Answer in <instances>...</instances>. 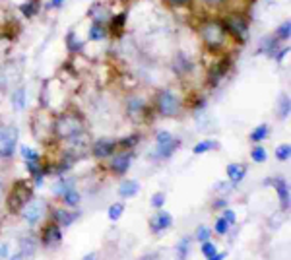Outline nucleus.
I'll list each match as a JSON object with an SVG mask.
<instances>
[{"label":"nucleus","mask_w":291,"mask_h":260,"mask_svg":"<svg viewBox=\"0 0 291 260\" xmlns=\"http://www.w3.org/2000/svg\"><path fill=\"white\" fill-rule=\"evenodd\" d=\"M53 132L56 138H60V140H72L76 136H80V134H84L86 128H84V120L80 115H76V113H62V115H58L53 122Z\"/></svg>","instance_id":"f257e3e1"},{"label":"nucleus","mask_w":291,"mask_h":260,"mask_svg":"<svg viewBox=\"0 0 291 260\" xmlns=\"http://www.w3.org/2000/svg\"><path fill=\"white\" fill-rule=\"evenodd\" d=\"M198 33H200V39L206 45V49L212 51V53H219L225 47L227 37H229L219 20H206L200 25Z\"/></svg>","instance_id":"f03ea898"},{"label":"nucleus","mask_w":291,"mask_h":260,"mask_svg":"<svg viewBox=\"0 0 291 260\" xmlns=\"http://www.w3.org/2000/svg\"><path fill=\"white\" fill-rule=\"evenodd\" d=\"M221 25L229 37L239 43H247L248 39V20L241 14H229L221 20Z\"/></svg>","instance_id":"7ed1b4c3"},{"label":"nucleus","mask_w":291,"mask_h":260,"mask_svg":"<svg viewBox=\"0 0 291 260\" xmlns=\"http://www.w3.org/2000/svg\"><path fill=\"white\" fill-rule=\"evenodd\" d=\"M33 198V188L29 186L27 181H16L14 186L8 192V198H6V204L10 208L12 212H20V208H23L29 200Z\"/></svg>","instance_id":"20e7f679"},{"label":"nucleus","mask_w":291,"mask_h":260,"mask_svg":"<svg viewBox=\"0 0 291 260\" xmlns=\"http://www.w3.org/2000/svg\"><path fill=\"white\" fill-rule=\"evenodd\" d=\"M155 107L163 117H177L181 109V99L177 98L173 89H161L155 95Z\"/></svg>","instance_id":"39448f33"},{"label":"nucleus","mask_w":291,"mask_h":260,"mask_svg":"<svg viewBox=\"0 0 291 260\" xmlns=\"http://www.w3.org/2000/svg\"><path fill=\"white\" fill-rule=\"evenodd\" d=\"M45 214H47V202L43 198H31L22 208V217L29 225H37L39 221H43Z\"/></svg>","instance_id":"423d86ee"},{"label":"nucleus","mask_w":291,"mask_h":260,"mask_svg":"<svg viewBox=\"0 0 291 260\" xmlns=\"http://www.w3.org/2000/svg\"><path fill=\"white\" fill-rule=\"evenodd\" d=\"M18 146V128L16 126H0V157L10 159Z\"/></svg>","instance_id":"0eeeda50"},{"label":"nucleus","mask_w":291,"mask_h":260,"mask_svg":"<svg viewBox=\"0 0 291 260\" xmlns=\"http://www.w3.org/2000/svg\"><path fill=\"white\" fill-rule=\"evenodd\" d=\"M264 184H270L278 190V196H280V206L283 212L289 210V184L283 177H274V179H266Z\"/></svg>","instance_id":"6e6552de"},{"label":"nucleus","mask_w":291,"mask_h":260,"mask_svg":"<svg viewBox=\"0 0 291 260\" xmlns=\"http://www.w3.org/2000/svg\"><path fill=\"white\" fill-rule=\"evenodd\" d=\"M132 165V153H117V155H111V161H109V167L111 171L117 175H124L130 169Z\"/></svg>","instance_id":"1a4fd4ad"},{"label":"nucleus","mask_w":291,"mask_h":260,"mask_svg":"<svg viewBox=\"0 0 291 260\" xmlns=\"http://www.w3.org/2000/svg\"><path fill=\"white\" fill-rule=\"evenodd\" d=\"M115 150H117V142L109 140V138H101V140H97L95 144L91 146V152H93V155L99 157V159L115 155Z\"/></svg>","instance_id":"9d476101"},{"label":"nucleus","mask_w":291,"mask_h":260,"mask_svg":"<svg viewBox=\"0 0 291 260\" xmlns=\"http://www.w3.org/2000/svg\"><path fill=\"white\" fill-rule=\"evenodd\" d=\"M192 60H190V56L186 53H177L175 54V58H173V72L175 74H179V76H186V74H190L192 72Z\"/></svg>","instance_id":"9b49d317"},{"label":"nucleus","mask_w":291,"mask_h":260,"mask_svg":"<svg viewBox=\"0 0 291 260\" xmlns=\"http://www.w3.org/2000/svg\"><path fill=\"white\" fill-rule=\"evenodd\" d=\"M171 223H173L171 214H167V212L159 210V212L150 219V229L153 231V233H159V231H165V229L171 228Z\"/></svg>","instance_id":"f8f14e48"},{"label":"nucleus","mask_w":291,"mask_h":260,"mask_svg":"<svg viewBox=\"0 0 291 260\" xmlns=\"http://www.w3.org/2000/svg\"><path fill=\"white\" fill-rule=\"evenodd\" d=\"M126 113L132 120H140L144 119V113H146V101L140 98H130L126 101Z\"/></svg>","instance_id":"ddd939ff"},{"label":"nucleus","mask_w":291,"mask_h":260,"mask_svg":"<svg viewBox=\"0 0 291 260\" xmlns=\"http://www.w3.org/2000/svg\"><path fill=\"white\" fill-rule=\"evenodd\" d=\"M43 243L47 247H56L60 241H62V233H60V228L56 225V223H49L47 228L43 229Z\"/></svg>","instance_id":"4468645a"},{"label":"nucleus","mask_w":291,"mask_h":260,"mask_svg":"<svg viewBox=\"0 0 291 260\" xmlns=\"http://www.w3.org/2000/svg\"><path fill=\"white\" fill-rule=\"evenodd\" d=\"M281 43L274 37V35H266V37H262V41H260V47L256 53L258 54H268V56H276V53L280 51Z\"/></svg>","instance_id":"2eb2a0df"},{"label":"nucleus","mask_w":291,"mask_h":260,"mask_svg":"<svg viewBox=\"0 0 291 260\" xmlns=\"http://www.w3.org/2000/svg\"><path fill=\"white\" fill-rule=\"evenodd\" d=\"M53 216H54V223H56V225L68 228V225H72L76 219L80 217V212H68L66 208H56L53 212Z\"/></svg>","instance_id":"dca6fc26"},{"label":"nucleus","mask_w":291,"mask_h":260,"mask_svg":"<svg viewBox=\"0 0 291 260\" xmlns=\"http://www.w3.org/2000/svg\"><path fill=\"white\" fill-rule=\"evenodd\" d=\"M229 66H231V60H229V58H223V60H219L217 64H214L210 68V86H216L217 82L225 76Z\"/></svg>","instance_id":"f3484780"},{"label":"nucleus","mask_w":291,"mask_h":260,"mask_svg":"<svg viewBox=\"0 0 291 260\" xmlns=\"http://www.w3.org/2000/svg\"><path fill=\"white\" fill-rule=\"evenodd\" d=\"M126 20H128V14H126V12H120L117 16H113V18L109 20V31L113 33L115 37H120L122 31H124V27H126Z\"/></svg>","instance_id":"a211bd4d"},{"label":"nucleus","mask_w":291,"mask_h":260,"mask_svg":"<svg viewBox=\"0 0 291 260\" xmlns=\"http://www.w3.org/2000/svg\"><path fill=\"white\" fill-rule=\"evenodd\" d=\"M179 144H181V140H177V138H173V140L165 142V144H157V148H155V157L157 159H167V157H171L173 153H175V150L179 148Z\"/></svg>","instance_id":"6ab92c4d"},{"label":"nucleus","mask_w":291,"mask_h":260,"mask_svg":"<svg viewBox=\"0 0 291 260\" xmlns=\"http://www.w3.org/2000/svg\"><path fill=\"white\" fill-rule=\"evenodd\" d=\"M107 35H109V29L103 22H93L89 25V31H87L89 41H103V39H107Z\"/></svg>","instance_id":"aec40b11"},{"label":"nucleus","mask_w":291,"mask_h":260,"mask_svg":"<svg viewBox=\"0 0 291 260\" xmlns=\"http://www.w3.org/2000/svg\"><path fill=\"white\" fill-rule=\"evenodd\" d=\"M245 173H247V167L241 165V163H231L227 165V177L233 184H239L243 179H245Z\"/></svg>","instance_id":"412c9836"},{"label":"nucleus","mask_w":291,"mask_h":260,"mask_svg":"<svg viewBox=\"0 0 291 260\" xmlns=\"http://www.w3.org/2000/svg\"><path fill=\"white\" fill-rule=\"evenodd\" d=\"M138 190H140V184H138V181H134V179H126L119 186V194L122 198H132V196L138 194Z\"/></svg>","instance_id":"4be33fe9"},{"label":"nucleus","mask_w":291,"mask_h":260,"mask_svg":"<svg viewBox=\"0 0 291 260\" xmlns=\"http://www.w3.org/2000/svg\"><path fill=\"white\" fill-rule=\"evenodd\" d=\"M74 179H66V177H60L56 183L53 184V192L56 196H64L68 190H72L74 188Z\"/></svg>","instance_id":"5701e85b"},{"label":"nucleus","mask_w":291,"mask_h":260,"mask_svg":"<svg viewBox=\"0 0 291 260\" xmlns=\"http://www.w3.org/2000/svg\"><path fill=\"white\" fill-rule=\"evenodd\" d=\"M35 249H37V241L33 237H22L20 239V250L18 252H22L25 258H29V256H33L35 254Z\"/></svg>","instance_id":"b1692460"},{"label":"nucleus","mask_w":291,"mask_h":260,"mask_svg":"<svg viewBox=\"0 0 291 260\" xmlns=\"http://www.w3.org/2000/svg\"><path fill=\"white\" fill-rule=\"evenodd\" d=\"M41 10V2L39 0H27V2H23L22 6H20V12H22L23 18H33V16H37Z\"/></svg>","instance_id":"393cba45"},{"label":"nucleus","mask_w":291,"mask_h":260,"mask_svg":"<svg viewBox=\"0 0 291 260\" xmlns=\"http://www.w3.org/2000/svg\"><path fill=\"white\" fill-rule=\"evenodd\" d=\"M66 49H68V53H72V54H78L84 51V43L76 37L74 31L66 33Z\"/></svg>","instance_id":"a878e982"},{"label":"nucleus","mask_w":291,"mask_h":260,"mask_svg":"<svg viewBox=\"0 0 291 260\" xmlns=\"http://www.w3.org/2000/svg\"><path fill=\"white\" fill-rule=\"evenodd\" d=\"M12 105L16 111H23L25 109V87L20 86L14 89V93H12Z\"/></svg>","instance_id":"bb28decb"},{"label":"nucleus","mask_w":291,"mask_h":260,"mask_svg":"<svg viewBox=\"0 0 291 260\" xmlns=\"http://www.w3.org/2000/svg\"><path fill=\"white\" fill-rule=\"evenodd\" d=\"M274 37L278 39V41H289V37H291V23L289 20H285L283 23H280L278 25V29L274 31Z\"/></svg>","instance_id":"cd10ccee"},{"label":"nucleus","mask_w":291,"mask_h":260,"mask_svg":"<svg viewBox=\"0 0 291 260\" xmlns=\"http://www.w3.org/2000/svg\"><path fill=\"white\" fill-rule=\"evenodd\" d=\"M217 148H219V144H217L216 140H202L194 146L192 152L196 153V155H200V153L212 152V150H217Z\"/></svg>","instance_id":"c85d7f7f"},{"label":"nucleus","mask_w":291,"mask_h":260,"mask_svg":"<svg viewBox=\"0 0 291 260\" xmlns=\"http://www.w3.org/2000/svg\"><path fill=\"white\" fill-rule=\"evenodd\" d=\"M270 136V126L268 124H258L256 128L250 132V140L252 142H262Z\"/></svg>","instance_id":"c756f323"},{"label":"nucleus","mask_w":291,"mask_h":260,"mask_svg":"<svg viewBox=\"0 0 291 260\" xmlns=\"http://www.w3.org/2000/svg\"><path fill=\"white\" fill-rule=\"evenodd\" d=\"M289 109H291L289 98H287V95H281L280 105H278V117H280V119H287V117H289Z\"/></svg>","instance_id":"7c9ffc66"},{"label":"nucleus","mask_w":291,"mask_h":260,"mask_svg":"<svg viewBox=\"0 0 291 260\" xmlns=\"http://www.w3.org/2000/svg\"><path fill=\"white\" fill-rule=\"evenodd\" d=\"M250 157H252V161L254 163H264L266 161V157H268V153L264 150V146H254L252 152H250Z\"/></svg>","instance_id":"2f4dec72"},{"label":"nucleus","mask_w":291,"mask_h":260,"mask_svg":"<svg viewBox=\"0 0 291 260\" xmlns=\"http://www.w3.org/2000/svg\"><path fill=\"white\" fill-rule=\"evenodd\" d=\"M140 140V136L138 134H132V136H126V138H122V140L117 142V148H122V150H128V148H134L136 144Z\"/></svg>","instance_id":"473e14b6"},{"label":"nucleus","mask_w":291,"mask_h":260,"mask_svg":"<svg viewBox=\"0 0 291 260\" xmlns=\"http://www.w3.org/2000/svg\"><path fill=\"white\" fill-rule=\"evenodd\" d=\"M291 155V146L289 144H281V146H278L276 148V159L278 161H287Z\"/></svg>","instance_id":"72a5a7b5"},{"label":"nucleus","mask_w":291,"mask_h":260,"mask_svg":"<svg viewBox=\"0 0 291 260\" xmlns=\"http://www.w3.org/2000/svg\"><path fill=\"white\" fill-rule=\"evenodd\" d=\"M122 212H124V204H122V202H117V204H113V206L109 208V219L117 221V219L122 216Z\"/></svg>","instance_id":"f704fd0d"},{"label":"nucleus","mask_w":291,"mask_h":260,"mask_svg":"<svg viewBox=\"0 0 291 260\" xmlns=\"http://www.w3.org/2000/svg\"><path fill=\"white\" fill-rule=\"evenodd\" d=\"M62 198H64L66 206H78V202H80V192L72 188V190H68V192L62 196Z\"/></svg>","instance_id":"c9c22d12"},{"label":"nucleus","mask_w":291,"mask_h":260,"mask_svg":"<svg viewBox=\"0 0 291 260\" xmlns=\"http://www.w3.org/2000/svg\"><path fill=\"white\" fill-rule=\"evenodd\" d=\"M175 249L179 252V256H186V254H188V249H190V237H183L177 243Z\"/></svg>","instance_id":"e433bc0d"},{"label":"nucleus","mask_w":291,"mask_h":260,"mask_svg":"<svg viewBox=\"0 0 291 260\" xmlns=\"http://www.w3.org/2000/svg\"><path fill=\"white\" fill-rule=\"evenodd\" d=\"M217 250H216V245L214 243H210V241H204L202 243V254H204L206 258H210V256H214Z\"/></svg>","instance_id":"4c0bfd02"},{"label":"nucleus","mask_w":291,"mask_h":260,"mask_svg":"<svg viewBox=\"0 0 291 260\" xmlns=\"http://www.w3.org/2000/svg\"><path fill=\"white\" fill-rule=\"evenodd\" d=\"M163 204H165V192H155L151 198V208L159 210V208H163Z\"/></svg>","instance_id":"58836bf2"},{"label":"nucleus","mask_w":291,"mask_h":260,"mask_svg":"<svg viewBox=\"0 0 291 260\" xmlns=\"http://www.w3.org/2000/svg\"><path fill=\"white\" fill-rule=\"evenodd\" d=\"M196 239H198L200 243L208 241V239H210V229L206 228V225H200V228L196 229Z\"/></svg>","instance_id":"ea45409f"},{"label":"nucleus","mask_w":291,"mask_h":260,"mask_svg":"<svg viewBox=\"0 0 291 260\" xmlns=\"http://www.w3.org/2000/svg\"><path fill=\"white\" fill-rule=\"evenodd\" d=\"M227 229H229V223H227L223 217H219L216 221V233H219V235H225Z\"/></svg>","instance_id":"a19ab883"},{"label":"nucleus","mask_w":291,"mask_h":260,"mask_svg":"<svg viewBox=\"0 0 291 260\" xmlns=\"http://www.w3.org/2000/svg\"><path fill=\"white\" fill-rule=\"evenodd\" d=\"M155 140H157V144H165V142L173 140V136L167 132V130H159V132L155 134Z\"/></svg>","instance_id":"79ce46f5"},{"label":"nucleus","mask_w":291,"mask_h":260,"mask_svg":"<svg viewBox=\"0 0 291 260\" xmlns=\"http://www.w3.org/2000/svg\"><path fill=\"white\" fill-rule=\"evenodd\" d=\"M171 8H184V6H188L192 0H165Z\"/></svg>","instance_id":"37998d69"},{"label":"nucleus","mask_w":291,"mask_h":260,"mask_svg":"<svg viewBox=\"0 0 291 260\" xmlns=\"http://www.w3.org/2000/svg\"><path fill=\"white\" fill-rule=\"evenodd\" d=\"M223 219H225L227 223H229V228L237 223V217H235V214H233L231 210H225V212H223Z\"/></svg>","instance_id":"c03bdc74"},{"label":"nucleus","mask_w":291,"mask_h":260,"mask_svg":"<svg viewBox=\"0 0 291 260\" xmlns=\"http://www.w3.org/2000/svg\"><path fill=\"white\" fill-rule=\"evenodd\" d=\"M66 0H49V4H47V8H53V10H58L62 4H64Z\"/></svg>","instance_id":"a18cd8bd"},{"label":"nucleus","mask_w":291,"mask_h":260,"mask_svg":"<svg viewBox=\"0 0 291 260\" xmlns=\"http://www.w3.org/2000/svg\"><path fill=\"white\" fill-rule=\"evenodd\" d=\"M225 206H227L225 198H217L216 202H214V210H221V208H225Z\"/></svg>","instance_id":"49530a36"},{"label":"nucleus","mask_w":291,"mask_h":260,"mask_svg":"<svg viewBox=\"0 0 291 260\" xmlns=\"http://www.w3.org/2000/svg\"><path fill=\"white\" fill-rule=\"evenodd\" d=\"M206 4H210V6H221V4H225L227 0H204Z\"/></svg>","instance_id":"de8ad7c7"},{"label":"nucleus","mask_w":291,"mask_h":260,"mask_svg":"<svg viewBox=\"0 0 291 260\" xmlns=\"http://www.w3.org/2000/svg\"><path fill=\"white\" fill-rule=\"evenodd\" d=\"M225 252H216V254H214V256H210V258L208 260H225Z\"/></svg>","instance_id":"09e8293b"},{"label":"nucleus","mask_w":291,"mask_h":260,"mask_svg":"<svg viewBox=\"0 0 291 260\" xmlns=\"http://www.w3.org/2000/svg\"><path fill=\"white\" fill-rule=\"evenodd\" d=\"M82 260H97V254H95V252H89V254H86Z\"/></svg>","instance_id":"8fccbe9b"},{"label":"nucleus","mask_w":291,"mask_h":260,"mask_svg":"<svg viewBox=\"0 0 291 260\" xmlns=\"http://www.w3.org/2000/svg\"><path fill=\"white\" fill-rule=\"evenodd\" d=\"M0 256H8V245H4V247L0 249Z\"/></svg>","instance_id":"3c124183"},{"label":"nucleus","mask_w":291,"mask_h":260,"mask_svg":"<svg viewBox=\"0 0 291 260\" xmlns=\"http://www.w3.org/2000/svg\"><path fill=\"white\" fill-rule=\"evenodd\" d=\"M157 258H159V254H157V252H151L150 256H146L144 260H157Z\"/></svg>","instance_id":"603ef678"},{"label":"nucleus","mask_w":291,"mask_h":260,"mask_svg":"<svg viewBox=\"0 0 291 260\" xmlns=\"http://www.w3.org/2000/svg\"><path fill=\"white\" fill-rule=\"evenodd\" d=\"M12 260H25V256H23L22 252H18V254H14V256H12Z\"/></svg>","instance_id":"864d4df0"},{"label":"nucleus","mask_w":291,"mask_h":260,"mask_svg":"<svg viewBox=\"0 0 291 260\" xmlns=\"http://www.w3.org/2000/svg\"><path fill=\"white\" fill-rule=\"evenodd\" d=\"M2 192H4V188H2V183H0V198H2Z\"/></svg>","instance_id":"5fc2aeb1"},{"label":"nucleus","mask_w":291,"mask_h":260,"mask_svg":"<svg viewBox=\"0 0 291 260\" xmlns=\"http://www.w3.org/2000/svg\"><path fill=\"white\" fill-rule=\"evenodd\" d=\"M250 2H254V0H250Z\"/></svg>","instance_id":"6e6d98bb"}]
</instances>
